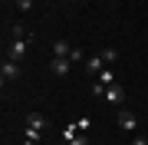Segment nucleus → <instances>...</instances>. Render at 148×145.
<instances>
[{
	"label": "nucleus",
	"mask_w": 148,
	"mask_h": 145,
	"mask_svg": "<svg viewBox=\"0 0 148 145\" xmlns=\"http://www.w3.org/2000/svg\"><path fill=\"white\" fill-rule=\"evenodd\" d=\"M20 63H16V59H7L3 56V63H0V82H3V86H7V82H13V79H20Z\"/></svg>",
	"instance_id": "1"
},
{
	"label": "nucleus",
	"mask_w": 148,
	"mask_h": 145,
	"mask_svg": "<svg viewBox=\"0 0 148 145\" xmlns=\"http://www.w3.org/2000/svg\"><path fill=\"white\" fill-rule=\"evenodd\" d=\"M27 46H30V40H10V46H7V59H16V63H20L23 56H27Z\"/></svg>",
	"instance_id": "2"
},
{
	"label": "nucleus",
	"mask_w": 148,
	"mask_h": 145,
	"mask_svg": "<svg viewBox=\"0 0 148 145\" xmlns=\"http://www.w3.org/2000/svg\"><path fill=\"white\" fill-rule=\"evenodd\" d=\"M106 102H112V106H122L125 102V89L119 86V82H112V86H106V96H102Z\"/></svg>",
	"instance_id": "3"
},
{
	"label": "nucleus",
	"mask_w": 148,
	"mask_h": 145,
	"mask_svg": "<svg viewBox=\"0 0 148 145\" xmlns=\"http://www.w3.org/2000/svg\"><path fill=\"white\" fill-rule=\"evenodd\" d=\"M119 129H122V132H135V129H138V119H135V112L122 109V112H119Z\"/></svg>",
	"instance_id": "4"
},
{
	"label": "nucleus",
	"mask_w": 148,
	"mask_h": 145,
	"mask_svg": "<svg viewBox=\"0 0 148 145\" xmlns=\"http://www.w3.org/2000/svg\"><path fill=\"white\" fill-rule=\"evenodd\" d=\"M46 115H43V112H30L27 115V129H36V132H43V129H46Z\"/></svg>",
	"instance_id": "5"
},
{
	"label": "nucleus",
	"mask_w": 148,
	"mask_h": 145,
	"mask_svg": "<svg viewBox=\"0 0 148 145\" xmlns=\"http://www.w3.org/2000/svg\"><path fill=\"white\" fill-rule=\"evenodd\" d=\"M69 66H73L69 59H59V56H53V63H49V73H53V76H66V73H69Z\"/></svg>",
	"instance_id": "6"
},
{
	"label": "nucleus",
	"mask_w": 148,
	"mask_h": 145,
	"mask_svg": "<svg viewBox=\"0 0 148 145\" xmlns=\"http://www.w3.org/2000/svg\"><path fill=\"white\" fill-rule=\"evenodd\" d=\"M69 53H73V46H69L66 40H56V43H53V56H59V59H69Z\"/></svg>",
	"instance_id": "7"
},
{
	"label": "nucleus",
	"mask_w": 148,
	"mask_h": 145,
	"mask_svg": "<svg viewBox=\"0 0 148 145\" xmlns=\"http://www.w3.org/2000/svg\"><path fill=\"white\" fill-rule=\"evenodd\" d=\"M86 69H89L92 76H99L102 69H106V63H102V56H89V59H86Z\"/></svg>",
	"instance_id": "8"
},
{
	"label": "nucleus",
	"mask_w": 148,
	"mask_h": 145,
	"mask_svg": "<svg viewBox=\"0 0 148 145\" xmlns=\"http://www.w3.org/2000/svg\"><path fill=\"white\" fill-rule=\"evenodd\" d=\"M99 56H102V63H115V59H119V49H112V46H102V49H99Z\"/></svg>",
	"instance_id": "9"
},
{
	"label": "nucleus",
	"mask_w": 148,
	"mask_h": 145,
	"mask_svg": "<svg viewBox=\"0 0 148 145\" xmlns=\"http://www.w3.org/2000/svg\"><path fill=\"white\" fill-rule=\"evenodd\" d=\"M95 79H99V82H102V86H112V82H115V73H112V69H109V66H106V69H102L99 76H95Z\"/></svg>",
	"instance_id": "10"
},
{
	"label": "nucleus",
	"mask_w": 148,
	"mask_h": 145,
	"mask_svg": "<svg viewBox=\"0 0 148 145\" xmlns=\"http://www.w3.org/2000/svg\"><path fill=\"white\" fill-rule=\"evenodd\" d=\"M82 59H86V53H82L79 46H73V53H69V63H82Z\"/></svg>",
	"instance_id": "11"
},
{
	"label": "nucleus",
	"mask_w": 148,
	"mask_h": 145,
	"mask_svg": "<svg viewBox=\"0 0 148 145\" xmlns=\"http://www.w3.org/2000/svg\"><path fill=\"white\" fill-rule=\"evenodd\" d=\"M89 125H92V122H89V115H82V119H76V129H79V132H89Z\"/></svg>",
	"instance_id": "12"
},
{
	"label": "nucleus",
	"mask_w": 148,
	"mask_h": 145,
	"mask_svg": "<svg viewBox=\"0 0 148 145\" xmlns=\"http://www.w3.org/2000/svg\"><path fill=\"white\" fill-rule=\"evenodd\" d=\"M132 145H148V139H145L142 132H135V135H132Z\"/></svg>",
	"instance_id": "13"
},
{
	"label": "nucleus",
	"mask_w": 148,
	"mask_h": 145,
	"mask_svg": "<svg viewBox=\"0 0 148 145\" xmlns=\"http://www.w3.org/2000/svg\"><path fill=\"white\" fill-rule=\"evenodd\" d=\"M73 145H89V139H86V132H82V135H76V139H73Z\"/></svg>",
	"instance_id": "14"
},
{
	"label": "nucleus",
	"mask_w": 148,
	"mask_h": 145,
	"mask_svg": "<svg viewBox=\"0 0 148 145\" xmlns=\"http://www.w3.org/2000/svg\"><path fill=\"white\" fill-rule=\"evenodd\" d=\"M16 7H20V10H30V7H33V0H16Z\"/></svg>",
	"instance_id": "15"
}]
</instances>
